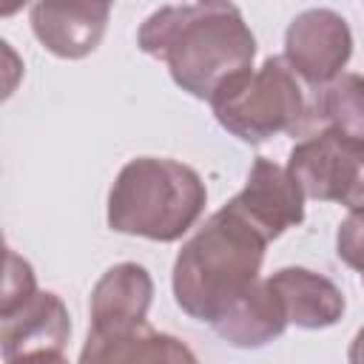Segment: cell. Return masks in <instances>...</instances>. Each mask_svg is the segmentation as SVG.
Instances as JSON below:
<instances>
[{
	"instance_id": "6da1fadb",
	"label": "cell",
	"mask_w": 364,
	"mask_h": 364,
	"mask_svg": "<svg viewBox=\"0 0 364 364\" xmlns=\"http://www.w3.org/2000/svg\"><path fill=\"white\" fill-rule=\"evenodd\" d=\"M142 54L168 65L171 80L196 100H213L236 77L253 71L256 37L233 3L162 6L136 31Z\"/></svg>"
},
{
	"instance_id": "7a4b0ae2",
	"label": "cell",
	"mask_w": 364,
	"mask_h": 364,
	"mask_svg": "<svg viewBox=\"0 0 364 364\" xmlns=\"http://www.w3.org/2000/svg\"><path fill=\"white\" fill-rule=\"evenodd\" d=\"M267 239L253 230L228 205L182 245L173 262V301L196 321L216 324L222 313L245 296L262 276Z\"/></svg>"
},
{
	"instance_id": "3957f363",
	"label": "cell",
	"mask_w": 364,
	"mask_h": 364,
	"mask_svg": "<svg viewBox=\"0 0 364 364\" xmlns=\"http://www.w3.org/2000/svg\"><path fill=\"white\" fill-rule=\"evenodd\" d=\"M208 188L202 176L168 156L128 159L108 191V228L151 242L182 239L202 216Z\"/></svg>"
},
{
	"instance_id": "277c9868",
	"label": "cell",
	"mask_w": 364,
	"mask_h": 364,
	"mask_svg": "<svg viewBox=\"0 0 364 364\" xmlns=\"http://www.w3.org/2000/svg\"><path fill=\"white\" fill-rule=\"evenodd\" d=\"M210 108L216 122L247 145L304 131L313 119V102L284 57H267L256 71L228 82L213 94Z\"/></svg>"
},
{
	"instance_id": "5b68a950",
	"label": "cell",
	"mask_w": 364,
	"mask_h": 364,
	"mask_svg": "<svg viewBox=\"0 0 364 364\" xmlns=\"http://www.w3.org/2000/svg\"><path fill=\"white\" fill-rule=\"evenodd\" d=\"M287 171L304 199L338 202L350 213L364 210V145L318 128L293 145Z\"/></svg>"
},
{
	"instance_id": "8992f818",
	"label": "cell",
	"mask_w": 364,
	"mask_h": 364,
	"mask_svg": "<svg viewBox=\"0 0 364 364\" xmlns=\"http://www.w3.org/2000/svg\"><path fill=\"white\" fill-rule=\"evenodd\" d=\"M284 63L310 88L321 91L344 74L353 57V31L333 9H307L284 31Z\"/></svg>"
},
{
	"instance_id": "52a82bcc",
	"label": "cell",
	"mask_w": 364,
	"mask_h": 364,
	"mask_svg": "<svg viewBox=\"0 0 364 364\" xmlns=\"http://www.w3.org/2000/svg\"><path fill=\"white\" fill-rule=\"evenodd\" d=\"M236 216H242L267 242L279 239L284 230L304 222V193L287 168L267 156H256L245 188L225 202Z\"/></svg>"
},
{
	"instance_id": "ba28073f",
	"label": "cell",
	"mask_w": 364,
	"mask_h": 364,
	"mask_svg": "<svg viewBox=\"0 0 364 364\" xmlns=\"http://www.w3.org/2000/svg\"><path fill=\"white\" fill-rule=\"evenodd\" d=\"M71 336V316L63 299L51 290H37L26 301L0 313L3 361L37 353H63Z\"/></svg>"
},
{
	"instance_id": "9c48e42d",
	"label": "cell",
	"mask_w": 364,
	"mask_h": 364,
	"mask_svg": "<svg viewBox=\"0 0 364 364\" xmlns=\"http://www.w3.org/2000/svg\"><path fill=\"white\" fill-rule=\"evenodd\" d=\"M108 17V3H34L28 9L34 37L60 60L88 57L100 46Z\"/></svg>"
},
{
	"instance_id": "30bf717a",
	"label": "cell",
	"mask_w": 364,
	"mask_h": 364,
	"mask_svg": "<svg viewBox=\"0 0 364 364\" xmlns=\"http://www.w3.org/2000/svg\"><path fill=\"white\" fill-rule=\"evenodd\" d=\"M77 364H199L185 341L148 321L128 330H88Z\"/></svg>"
},
{
	"instance_id": "8fae6325",
	"label": "cell",
	"mask_w": 364,
	"mask_h": 364,
	"mask_svg": "<svg viewBox=\"0 0 364 364\" xmlns=\"http://www.w3.org/2000/svg\"><path fill=\"white\" fill-rule=\"evenodd\" d=\"M154 301V279L136 262H119L108 267L88 301L91 330H128L148 318Z\"/></svg>"
},
{
	"instance_id": "7c38bea8",
	"label": "cell",
	"mask_w": 364,
	"mask_h": 364,
	"mask_svg": "<svg viewBox=\"0 0 364 364\" xmlns=\"http://www.w3.org/2000/svg\"><path fill=\"white\" fill-rule=\"evenodd\" d=\"M270 290L284 307L287 324L301 330H324L341 321L344 316V293L327 276L307 267H282L267 276Z\"/></svg>"
},
{
	"instance_id": "4fadbf2b",
	"label": "cell",
	"mask_w": 364,
	"mask_h": 364,
	"mask_svg": "<svg viewBox=\"0 0 364 364\" xmlns=\"http://www.w3.org/2000/svg\"><path fill=\"white\" fill-rule=\"evenodd\" d=\"M213 333L239 350H259L287 330V316L267 279H259L245 296H239L216 324Z\"/></svg>"
},
{
	"instance_id": "5bb4252c",
	"label": "cell",
	"mask_w": 364,
	"mask_h": 364,
	"mask_svg": "<svg viewBox=\"0 0 364 364\" xmlns=\"http://www.w3.org/2000/svg\"><path fill=\"white\" fill-rule=\"evenodd\" d=\"M338 136L364 145V74H341L313 97V119Z\"/></svg>"
},
{
	"instance_id": "9a60e30c",
	"label": "cell",
	"mask_w": 364,
	"mask_h": 364,
	"mask_svg": "<svg viewBox=\"0 0 364 364\" xmlns=\"http://www.w3.org/2000/svg\"><path fill=\"white\" fill-rule=\"evenodd\" d=\"M37 290H40V287H37V279H34L31 264H28L23 256H17L14 250H9V253H6V282H3L0 313L17 307L20 301H26L28 296H34Z\"/></svg>"
},
{
	"instance_id": "2e32d148",
	"label": "cell",
	"mask_w": 364,
	"mask_h": 364,
	"mask_svg": "<svg viewBox=\"0 0 364 364\" xmlns=\"http://www.w3.org/2000/svg\"><path fill=\"white\" fill-rule=\"evenodd\" d=\"M336 253L338 259L353 267L358 276H361V284H364V210L358 213H350L341 225H338V233H336Z\"/></svg>"
},
{
	"instance_id": "e0dca14e",
	"label": "cell",
	"mask_w": 364,
	"mask_h": 364,
	"mask_svg": "<svg viewBox=\"0 0 364 364\" xmlns=\"http://www.w3.org/2000/svg\"><path fill=\"white\" fill-rule=\"evenodd\" d=\"M6 364H71V361L63 353H37V355H23V358L6 361Z\"/></svg>"
},
{
	"instance_id": "ac0fdd59",
	"label": "cell",
	"mask_w": 364,
	"mask_h": 364,
	"mask_svg": "<svg viewBox=\"0 0 364 364\" xmlns=\"http://www.w3.org/2000/svg\"><path fill=\"white\" fill-rule=\"evenodd\" d=\"M347 364H364V327L353 336V341L347 347Z\"/></svg>"
}]
</instances>
